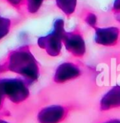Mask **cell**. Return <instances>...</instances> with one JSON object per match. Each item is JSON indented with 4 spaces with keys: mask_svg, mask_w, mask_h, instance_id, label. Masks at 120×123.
<instances>
[{
    "mask_svg": "<svg viewBox=\"0 0 120 123\" xmlns=\"http://www.w3.org/2000/svg\"><path fill=\"white\" fill-rule=\"evenodd\" d=\"M10 21L7 18L0 17V39L4 37L9 31Z\"/></svg>",
    "mask_w": 120,
    "mask_h": 123,
    "instance_id": "10",
    "label": "cell"
},
{
    "mask_svg": "<svg viewBox=\"0 0 120 123\" xmlns=\"http://www.w3.org/2000/svg\"><path fill=\"white\" fill-rule=\"evenodd\" d=\"M44 0H27L28 11L31 13L36 12L40 9Z\"/></svg>",
    "mask_w": 120,
    "mask_h": 123,
    "instance_id": "11",
    "label": "cell"
},
{
    "mask_svg": "<svg viewBox=\"0 0 120 123\" xmlns=\"http://www.w3.org/2000/svg\"><path fill=\"white\" fill-rule=\"evenodd\" d=\"M7 1H8L10 3L13 4V5H17V4H19V3H21V0H7Z\"/></svg>",
    "mask_w": 120,
    "mask_h": 123,
    "instance_id": "15",
    "label": "cell"
},
{
    "mask_svg": "<svg viewBox=\"0 0 120 123\" xmlns=\"http://www.w3.org/2000/svg\"><path fill=\"white\" fill-rule=\"evenodd\" d=\"M8 67L12 71L22 76L28 85L36 81L40 76L38 63L28 49H21L12 53Z\"/></svg>",
    "mask_w": 120,
    "mask_h": 123,
    "instance_id": "1",
    "label": "cell"
},
{
    "mask_svg": "<svg viewBox=\"0 0 120 123\" xmlns=\"http://www.w3.org/2000/svg\"><path fill=\"white\" fill-rule=\"evenodd\" d=\"M28 84L20 79L0 80V96H7L11 101L19 104L29 97Z\"/></svg>",
    "mask_w": 120,
    "mask_h": 123,
    "instance_id": "3",
    "label": "cell"
},
{
    "mask_svg": "<svg viewBox=\"0 0 120 123\" xmlns=\"http://www.w3.org/2000/svg\"><path fill=\"white\" fill-rule=\"evenodd\" d=\"M81 75V71L78 66L73 62H64L56 69L53 80L57 84H63L78 78Z\"/></svg>",
    "mask_w": 120,
    "mask_h": 123,
    "instance_id": "4",
    "label": "cell"
},
{
    "mask_svg": "<svg viewBox=\"0 0 120 123\" xmlns=\"http://www.w3.org/2000/svg\"><path fill=\"white\" fill-rule=\"evenodd\" d=\"M100 112H110L120 109V86L116 85L103 96L99 105Z\"/></svg>",
    "mask_w": 120,
    "mask_h": 123,
    "instance_id": "7",
    "label": "cell"
},
{
    "mask_svg": "<svg viewBox=\"0 0 120 123\" xmlns=\"http://www.w3.org/2000/svg\"><path fill=\"white\" fill-rule=\"evenodd\" d=\"M96 123H120V119L119 118H106Z\"/></svg>",
    "mask_w": 120,
    "mask_h": 123,
    "instance_id": "13",
    "label": "cell"
},
{
    "mask_svg": "<svg viewBox=\"0 0 120 123\" xmlns=\"http://www.w3.org/2000/svg\"><path fill=\"white\" fill-rule=\"evenodd\" d=\"M64 36L53 31V32L46 36L40 37L38 39V44L41 49H45L47 53L50 56H58L61 52L62 43Z\"/></svg>",
    "mask_w": 120,
    "mask_h": 123,
    "instance_id": "5",
    "label": "cell"
},
{
    "mask_svg": "<svg viewBox=\"0 0 120 123\" xmlns=\"http://www.w3.org/2000/svg\"><path fill=\"white\" fill-rule=\"evenodd\" d=\"M86 21L88 23V25H90L91 26H95L96 25V22H97V18L95 17V15L92 14V13H90L88 14L87 19H86Z\"/></svg>",
    "mask_w": 120,
    "mask_h": 123,
    "instance_id": "12",
    "label": "cell"
},
{
    "mask_svg": "<svg viewBox=\"0 0 120 123\" xmlns=\"http://www.w3.org/2000/svg\"><path fill=\"white\" fill-rule=\"evenodd\" d=\"M113 8L116 11H120V0H115L113 3Z\"/></svg>",
    "mask_w": 120,
    "mask_h": 123,
    "instance_id": "14",
    "label": "cell"
},
{
    "mask_svg": "<svg viewBox=\"0 0 120 123\" xmlns=\"http://www.w3.org/2000/svg\"><path fill=\"white\" fill-rule=\"evenodd\" d=\"M81 108L76 104H51L39 110L36 116L38 123H63Z\"/></svg>",
    "mask_w": 120,
    "mask_h": 123,
    "instance_id": "2",
    "label": "cell"
},
{
    "mask_svg": "<svg viewBox=\"0 0 120 123\" xmlns=\"http://www.w3.org/2000/svg\"><path fill=\"white\" fill-rule=\"evenodd\" d=\"M63 42L66 49L74 56L81 57L86 52V45L81 35L77 33H66Z\"/></svg>",
    "mask_w": 120,
    "mask_h": 123,
    "instance_id": "6",
    "label": "cell"
},
{
    "mask_svg": "<svg viewBox=\"0 0 120 123\" xmlns=\"http://www.w3.org/2000/svg\"><path fill=\"white\" fill-rule=\"evenodd\" d=\"M119 31L116 27L96 29L95 35V41L99 44L111 46L115 44L119 39Z\"/></svg>",
    "mask_w": 120,
    "mask_h": 123,
    "instance_id": "8",
    "label": "cell"
},
{
    "mask_svg": "<svg viewBox=\"0 0 120 123\" xmlns=\"http://www.w3.org/2000/svg\"><path fill=\"white\" fill-rule=\"evenodd\" d=\"M56 3L65 14L70 15L75 11L77 0H56Z\"/></svg>",
    "mask_w": 120,
    "mask_h": 123,
    "instance_id": "9",
    "label": "cell"
}]
</instances>
